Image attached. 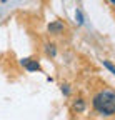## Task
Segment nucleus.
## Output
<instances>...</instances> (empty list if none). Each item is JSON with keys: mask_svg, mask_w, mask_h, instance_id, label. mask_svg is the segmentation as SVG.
Wrapping results in <instances>:
<instances>
[{"mask_svg": "<svg viewBox=\"0 0 115 120\" xmlns=\"http://www.w3.org/2000/svg\"><path fill=\"white\" fill-rule=\"evenodd\" d=\"M92 109L95 113L104 117L115 115V90L104 87L98 92H95L92 97Z\"/></svg>", "mask_w": 115, "mask_h": 120, "instance_id": "nucleus-1", "label": "nucleus"}, {"mask_svg": "<svg viewBox=\"0 0 115 120\" xmlns=\"http://www.w3.org/2000/svg\"><path fill=\"white\" fill-rule=\"evenodd\" d=\"M47 32L50 35H53V37H60V35H63L67 32V25L62 20H53V22H50L47 25Z\"/></svg>", "mask_w": 115, "mask_h": 120, "instance_id": "nucleus-2", "label": "nucleus"}, {"mask_svg": "<svg viewBox=\"0 0 115 120\" xmlns=\"http://www.w3.org/2000/svg\"><path fill=\"white\" fill-rule=\"evenodd\" d=\"M85 110H87V100H85L83 97H77V98H74L72 100V103H70V112L72 113H83Z\"/></svg>", "mask_w": 115, "mask_h": 120, "instance_id": "nucleus-3", "label": "nucleus"}, {"mask_svg": "<svg viewBox=\"0 0 115 120\" xmlns=\"http://www.w3.org/2000/svg\"><path fill=\"white\" fill-rule=\"evenodd\" d=\"M20 65H22L27 72H40V70H42L38 60H35V58H22V60H20Z\"/></svg>", "mask_w": 115, "mask_h": 120, "instance_id": "nucleus-4", "label": "nucleus"}, {"mask_svg": "<svg viewBox=\"0 0 115 120\" xmlns=\"http://www.w3.org/2000/svg\"><path fill=\"white\" fill-rule=\"evenodd\" d=\"M44 49H45V53H47L50 58H53V57L57 55V47H55V43H53V42H45Z\"/></svg>", "mask_w": 115, "mask_h": 120, "instance_id": "nucleus-5", "label": "nucleus"}, {"mask_svg": "<svg viewBox=\"0 0 115 120\" xmlns=\"http://www.w3.org/2000/svg\"><path fill=\"white\" fill-rule=\"evenodd\" d=\"M102 64H104V67H105L108 72H112V73L115 75V65H113L112 62H108V60H102Z\"/></svg>", "mask_w": 115, "mask_h": 120, "instance_id": "nucleus-6", "label": "nucleus"}, {"mask_svg": "<svg viewBox=\"0 0 115 120\" xmlns=\"http://www.w3.org/2000/svg\"><path fill=\"white\" fill-rule=\"evenodd\" d=\"M62 94L63 95H70V85H67V83L62 85Z\"/></svg>", "mask_w": 115, "mask_h": 120, "instance_id": "nucleus-7", "label": "nucleus"}, {"mask_svg": "<svg viewBox=\"0 0 115 120\" xmlns=\"http://www.w3.org/2000/svg\"><path fill=\"white\" fill-rule=\"evenodd\" d=\"M75 19H77V20H78V23H83V19H82V13H80V12H78V10H77V12H75Z\"/></svg>", "mask_w": 115, "mask_h": 120, "instance_id": "nucleus-8", "label": "nucleus"}, {"mask_svg": "<svg viewBox=\"0 0 115 120\" xmlns=\"http://www.w3.org/2000/svg\"><path fill=\"white\" fill-rule=\"evenodd\" d=\"M108 2H110L112 5H115V0H108Z\"/></svg>", "mask_w": 115, "mask_h": 120, "instance_id": "nucleus-9", "label": "nucleus"}, {"mask_svg": "<svg viewBox=\"0 0 115 120\" xmlns=\"http://www.w3.org/2000/svg\"><path fill=\"white\" fill-rule=\"evenodd\" d=\"M2 2H7V0H2Z\"/></svg>", "mask_w": 115, "mask_h": 120, "instance_id": "nucleus-10", "label": "nucleus"}]
</instances>
